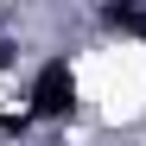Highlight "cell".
<instances>
[{
  "instance_id": "6da1fadb",
  "label": "cell",
  "mask_w": 146,
  "mask_h": 146,
  "mask_svg": "<svg viewBox=\"0 0 146 146\" xmlns=\"http://www.w3.org/2000/svg\"><path fill=\"white\" fill-rule=\"evenodd\" d=\"M32 121H70L76 114V76H70V57H51V64H38V76H32Z\"/></svg>"
},
{
  "instance_id": "7a4b0ae2",
  "label": "cell",
  "mask_w": 146,
  "mask_h": 146,
  "mask_svg": "<svg viewBox=\"0 0 146 146\" xmlns=\"http://www.w3.org/2000/svg\"><path fill=\"white\" fill-rule=\"evenodd\" d=\"M102 26H114V32H140V38H146V13L127 7V0H108V7H102Z\"/></svg>"
}]
</instances>
